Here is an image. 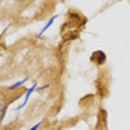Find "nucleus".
<instances>
[{
    "label": "nucleus",
    "instance_id": "nucleus-1",
    "mask_svg": "<svg viewBox=\"0 0 130 130\" xmlns=\"http://www.w3.org/2000/svg\"><path fill=\"white\" fill-rule=\"evenodd\" d=\"M6 105H8V100L5 99V96L0 93V123L5 117V112H6Z\"/></svg>",
    "mask_w": 130,
    "mask_h": 130
},
{
    "label": "nucleus",
    "instance_id": "nucleus-2",
    "mask_svg": "<svg viewBox=\"0 0 130 130\" xmlns=\"http://www.w3.org/2000/svg\"><path fill=\"white\" fill-rule=\"evenodd\" d=\"M105 58H106V57H105L103 52H94V54L91 55V60H93V61H96L97 64H103Z\"/></svg>",
    "mask_w": 130,
    "mask_h": 130
},
{
    "label": "nucleus",
    "instance_id": "nucleus-3",
    "mask_svg": "<svg viewBox=\"0 0 130 130\" xmlns=\"http://www.w3.org/2000/svg\"><path fill=\"white\" fill-rule=\"evenodd\" d=\"M39 126H40V124H36V126H35L33 129H30V130H36V129H38V127H39Z\"/></svg>",
    "mask_w": 130,
    "mask_h": 130
}]
</instances>
